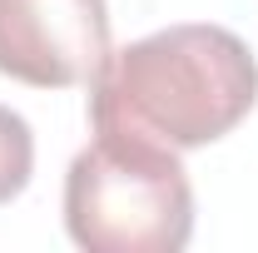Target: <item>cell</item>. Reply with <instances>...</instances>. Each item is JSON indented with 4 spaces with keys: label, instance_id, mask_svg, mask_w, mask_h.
<instances>
[{
    "label": "cell",
    "instance_id": "cell-4",
    "mask_svg": "<svg viewBox=\"0 0 258 253\" xmlns=\"http://www.w3.org/2000/svg\"><path fill=\"white\" fill-rule=\"evenodd\" d=\"M30 174H35V134L15 109L0 104V204H10L25 189Z\"/></svg>",
    "mask_w": 258,
    "mask_h": 253
},
{
    "label": "cell",
    "instance_id": "cell-1",
    "mask_svg": "<svg viewBox=\"0 0 258 253\" xmlns=\"http://www.w3.org/2000/svg\"><path fill=\"white\" fill-rule=\"evenodd\" d=\"M258 99L253 50L224 25H169L109 60L90 80V124L129 129L169 149L214 144Z\"/></svg>",
    "mask_w": 258,
    "mask_h": 253
},
{
    "label": "cell",
    "instance_id": "cell-2",
    "mask_svg": "<svg viewBox=\"0 0 258 253\" xmlns=\"http://www.w3.org/2000/svg\"><path fill=\"white\" fill-rule=\"evenodd\" d=\"M64 228L90 253H179L194 233L179 154L129 129H95L64 174Z\"/></svg>",
    "mask_w": 258,
    "mask_h": 253
},
{
    "label": "cell",
    "instance_id": "cell-3",
    "mask_svg": "<svg viewBox=\"0 0 258 253\" xmlns=\"http://www.w3.org/2000/svg\"><path fill=\"white\" fill-rule=\"evenodd\" d=\"M104 60V0H0V75L35 90H70L90 85Z\"/></svg>",
    "mask_w": 258,
    "mask_h": 253
}]
</instances>
